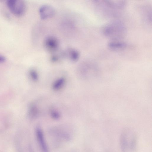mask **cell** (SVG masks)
<instances>
[{
  "instance_id": "1",
  "label": "cell",
  "mask_w": 152,
  "mask_h": 152,
  "mask_svg": "<svg viewBox=\"0 0 152 152\" xmlns=\"http://www.w3.org/2000/svg\"><path fill=\"white\" fill-rule=\"evenodd\" d=\"M127 31L126 26L122 22L115 20L105 25L102 32L105 36L112 40H119L126 36Z\"/></svg>"
},
{
  "instance_id": "2",
  "label": "cell",
  "mask_w": 152,
  "mask_h": 152,
  "mask_svg": "<svg viewBox=\"0 0 152 152\" xmlns=\"http://www.w3.org/2000/svg\"><path fill=\"white\" fill-rule=\"evenodd\" d=\"M119 144L122 152H135L137 138L135 132L129 129L123 130L120 135Z\"/></svg>"
},
{
  "instance_id": "3",
  "label": "cell",
  "mask_w": 152,
  "mask_h": 152,
  "mask_svg": "<svg viewBox=\"0 0 152 152\" xmlns=\"http://www.w3.org/2000/svg\"><path fill=\"white\" fill-rule=\"evenodd\" d=\"M7 4L11 12L17 16H22L26 11V3L23 0H9Z\"/></svg>"
},
{
  "instance_id": "4",
  "label": "cell",
  "mask_w": 152,
  "mask_h": 152,
  "mask_svg": "<svg viewBox=\"0 0 152 152\" xmlns=\"http://www.w3.org/2000/svg\"><path fill=\"white\" fill-rule=\"evenodd\" d=\"M103 3L107 9L114 13L118 10L123 9L125 7L126 2L124 0H102Z\"/></svg>"
},
{
  "instance_id": "5",
  "label": "cell",
  "mask_w": 152,
  "mask_h": 152,
  "mask_svg": "<svg viewBox=\"0 0 152 152\" xmlns=\"http://www.w3.org/2000/svg\"><path fill=\"white\" fill-rule=\"evenodd\" d=\"M35 134L37 143L41 152H50L43 132L39 126L36 127Z\"/></svg>"
},
{
  "instance_id": "6",
  "label": "cell",
  "mask_w": 152,
  "mask_h": 152,
  "mask_svg": "<svg viewBox=\"0 0 152 152\" xmlns=\"http://www.w3.org/2000/svg\"><path fill=\"white\" fill-rule=\"evenodd\" d=\"M44 45L46 49L49 52L55 53L58 49L59 42L58 39L53 36L47 37L45 39Z\"/></svg>"
},
{
  "instance_id": "7",
  "label": "cell",
  "mask_w": 152,
  "mask_h": 152,
  "mask_svg": "<svg viewBox=\"0 0 152 152\" xmlns=\"http://www.w3.org/2000/svg\"><path fill=\"white\" fill-rule=\"evenodd\" d=\"M40 16L43 19H45L51 17L55 13L53 7L49 4L42 5L39 10Z\"/></svg>"
},
{
  "instance_id": "8",
  "label": "cell",
  "mask_w": 152,
  "mask_h": 152,
  "mask_svg": "<svg viewBox=\"0 0 152 152\" xmlns=\"http://www.w3.org/2000/svg\"><path fill=\"white\" fill-rule=\"evenodd\" d=\"M50 133L56 138L61 140L68 141H69L72 138L70 133L62 129H56L50 131Z\"/></svg>"
},
{
  "instance_id": "9",
  "label": "cell",
  "mask_w": 152,
  "mask_h": 152,
  "mask_svg": "<svg viewBox=\"0 0 152 152\" xmlns=\"http://www.w3.org/2000/svg\"><path fill=\"white\" fill-rule=\"evenodd\" d=\"M127 45L126 42L120 40H112L108 44V47L115 51L124 50L127 47Z\"/></svg>"
},
{
  "instance_id": "10",
  "label": "cell",
  "mask_w": 152,
  "mask_h": 152,
  "mask_svg": "<svg viewBox=\"0 0 152 152\" xmlns=\"http://www.w3.org/2000/svg\"><path fill=\"white\" fill-rule=\"evenodd\" d=\"M66 82L65 78L64 77H61L56 80L53 83L52 87L53 90L58 91L64 86Z\"/></svg>"
},
{
  "instance_id": "11",
  "label": "cell",
  "mask_w": 152,
  "mask_h": 152,
  "mask_svg": "<svg viewBox=\"0 0 152 152\" xmlns=\"http://www.w3.org/2000/svg\"><path fill=\"white\" fill-rule=\"evenodd\" d=\"M73 61H77L79 57L80 54L78 51L73 48H69L66 51L64 54Z\"/></svg>"
},
{
  "instance_id": "12",
  "label": "cell",
  "mask_w": 152,
  "mask_h": 152,
  "mask_svg": "<svg viewBox=\"0 0 152 152\" xmlns=\"http://www.w3.org/2000/svg\"><path fill=\"white\" fill-rule=\"evenodd\" d=\"M39 110L37 105L34 104H31L29 107L28 115L32 119L34 118L38 115Z\"/></svg>"
},
{
  "instance_id": "13",
  "label": "cell",
  "mask_w": 152,
  "mask_h": 152,
  "mask_svg": "<svg viewBox=\"0 0 152 152\" xmlns=\"http://www.w3.org/2000/svg\"><path fill=\"white\" fill-rule=\"evenodd\" d=\"M29 75L31 79L34 81H37L39 79V74L37 71L31 69L29 72Z\"/></svg>"
},
{
  "instance_id": "14",
  "label": "cell",
  "mask_w": 152,
  "mask_h": 152,
  "mask_svg": "<svg viewBox=\"0 0 152 152\" xmlns=\"http://www.w3.org/2000/svg\"><path fill=\"white\" fill-rule=\"evenodd\" d=\"M50 117L54 120L59 119L61 117V115L59 112L55 109H51L50 112Z\"/></svg>"
},
{
  "instance_id": "15",
  "label": "cell",
  "mask_w": 152,
  "mask_h": 152,
  "mask_svg": "<svg viewBox=\"0 0 152 152\" xmlns=\"http://www.w3.org/2000/svg\"><path fill=\"white\" fill-rule=\"evenodd\" d=\"M6 60L5 57L4 56L0 55V63H2L5 61Z\"/></svg>"
}]
</instances>
